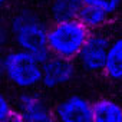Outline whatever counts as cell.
I'll return each instance as SVG.
<instances>
[{"label":"cell","instance_id":"6da1fadb","mask_svg":"<svg viewBox=\"0 0 122 122\" xmlns=\"http://www.w3.org/2000/svg\"><path fill=\"white\" fill-rule=\"evenodd\" d=\"M16 47L35 55L40 62L50 56L47 50V29L43 22L30 10L17 12L9 27Z\"/></svg>","mask_w":122,"mask_h":122},{"label":"cell","instance_id":"7a4b0ae2","mask_svg":"<svg viewBox=\"0 0 122 122\" xmlns=\"http://www.w3.org/2000/svg\"><path fill=\"white\" fill-rule=\"evenodd\" d=\"M89 35L91 30H88L76 17L56 20L47 27V50L52 56L75 60Z\"/></svg>","mask_w":122,"mask_h":122},{"label":"cell","instance_id":"3957f363","mask_svg":"<svg viewBox=\"0 0 122 122\" xmlns=\"http://www.w3.org/2000/svg\"><path fill=\"white\" fill-rule=\"evenodd\" d=\"M2 75L16 88L30 91L42 82V62L19 47L2 56Z\"/></svg>","mask_w":122,"mask_h":122},{"label":"cell","instance_id":"277c9868","mask_svg":"<svg viewBox=\"0 0 122 122\" xmlns=\"http://www.w3.org/2000/svg\"><path fill=\"white\" fill-rule=\"evenodd\" d=\"M15 109L17 122H56L55 113L47 102L40 95L30 91L19 96Z\"/></svg>","mask_w":122,"mask_h":122},{"label":"cell","instance_id":"5b68a950","mask_svg":"<svg viewBox=\"0 0 122 122\" xmlns=\"http://www.w3.org/2000/svg\"><path fill=\"white\" fill-rule=\"evenodd\" d=\"M75 76L73 60L49 56L42 62V82L46 89H56L68 85Z\"/></svg>","mask_w":122,"mask_h":122},{"label":"cell","instance_id":"8992f818","mask_svg":"<svg viewBox=\"0 0 122 122\" xmlns=\"http://www.w3.org/2000/svg\"><path fill=\"white\" fill-rule=\"evenodd\" d=\"M109 40L99 33H91L82 50L78 55L79 65L88 72H102L108 55Z\"/></svg>","mask_w":122,"mask_h":122},{"label":"cell","instance_id":"52a82bcc","mask_svg":"<svg viewBox=\"0 0 122 122\" xmlns=\"http://www.w3.org/2000/svg\"><path fill=\"white\" fill-rule=\"evenodd\" d=\"M56 122H92L93 103L81 95H71L53 109Z\"/></svg>","mask_w":122,"mask_h":122},{"label":"cell","instance_id":"ba28073f","mask_svg":"<svg viewBox=\"0 0 122 122\" xmlns=\"http://www.w3.org/2000/svg\"><path fill=\"white\" fill-rule=\"evenodd\" d=\"M103 72L112 81H122V37L109 43Z\"/></svg>","mask_w":122,"mask_h":122},{"label":"cell","instance_id":"9c48e42d","mask_svg":"<svg viewBox=\"0 0 122 122\" xmlns=\"http://www.w3.org/2000/svg\"><path fill=\"white\" fill-rule=\"evenodd\" d=\"M92 122H122V105L112 99H99L93 103Z\"/></svg>","mask_w":122,"mask_h":122},{"label":"cell","instance_id":"30bf717a","mask_svg":"<svg viewBox=\"0 0 122 122\" xmlns=\"http://www.w3.org/2000/svg\"><path fill=\"white\" fill-rule=\"evenodd\" d=\"M83 6L82 0H52L50 13L53 20H66L78 17L81 7Z\"/></svg>","mask_w":122,"mask_h":122},{"label":"cell","instance_id":"8fae6325","mask_svg":"<svg viewBox=\"0 0 122 122\" xmlns=\"http://www.w3.org/2000/svg\"><path fill=\"white\" fill-rule=\"evenodd\" d=\"M108 17H109V16H108L105 12H102L101 9L93 7V6L83 5V6L81 7V10H79L76 19H78L88 30L93 32V30L101 29V27L106 23Z\"/></svg>","mask_w":122,"mask_h":122},{"label":"cell","instance_id":"7c38bea8","mask_svg":"<svg viewBox=\"0 0 122 122\" xmlns=\"http://www.w3.org/2000/svg\"><path fill=\"white\" fill-rule=\"evenodd\" d=\"M82 2H83V5L98 7L102 12H105L108 16H111L119 9L122 0H82Z\"/></svg>","mask_w":122,"mask_h":122},{"label":"cell","instance_id":"4fadbf2b","mask_svg":"<svg viewBox=\"0 0 122 122\" xmlns=\"http://www.w3.org/2000/svg\"><path fill=\"white\" fill-rule=\"evenodd\" d=\"M0 122H17L16 109L3 93H0Z\"/></svg>","mask_w":122,"mask_h":122},{"label":"cell","instance_id":"5bb4252c","mask_svg":"<svg viewBox=\"0 0 122 122\" xmlns=\"http://www.w3.org/2000/svg\"><path fill=\"white\" fill-rule=\"evenodd\" d=\"M7 36H9V33H7V30H6V27L3 26L2 22H0V47H3V46L6 45Z\"/></svg>","mask_w":122,"mask_h":122},{"label":"cell","instance_id":"9a60e30c","mask_svg":"<svg viewBox=\"0 0 122 122\" xmlns=\"http://www.w3.org/2000/svg\"><path fill=\"white\" fill-rule=\"evenodd\" d=\"M6 2H7V0H0V12H2V9L5 7V5H6Z\"/></svg>","mask_w":122,"mask_h":122},{"label":"cell","instance_id":"2e32d148","mask_svg":"<svg viewBox=\"0 0 122 122\" xmlns=\"http://www.w3.org/2000/svg\"><path fill=\"white\" fill-rule=\"evenodd\" d=\"M0 75H2V56H0Z\"/></svg>","mask_w":122,"mask_h":122}]
</instances>
